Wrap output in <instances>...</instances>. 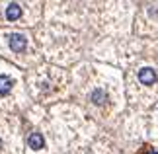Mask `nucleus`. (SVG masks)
I'll return each instance as SVG.
<instances>
[{"label": "nucleus", "instance_id": "obj_1", "mask_svg": "<svg viewBox=\"0 0 158 154\" xmlns=\"http://www.w3.org/2000/svg\"><path fill=\"white\" fill-rule=\"evenodd\" d=\"M26 45H27L26 35H22V33H12L10 35V49L14 53H22L23 49H26Z\"/></svg>", "mask_w": 158, "mask_h": 154}, {"label": "nucleus", "instance_id": "obj_2", "mask_svg": "<svg viewBox=\"0 0 158 154\" xmlns=\"http://www.w3.org/2000/svg\"><path fill=\"white\" fill-rule=\"evenodd\" d=\"M139 80H141L143 84L150 86V84L156 82V72L152 69H143V70H139Z\"/></svg>", "mask_w": 158, "mask_h": 154}, {"label": "nucleus", "instance_id": "obj_3", "mask_svg": "<svg viewBox=\"0 0 158 154\" xmlns=\"http://www.w3.org/2000/svg\"><path fill=\"white\" fill-rule=\"evenodd\" d=\"M27 144H29V148L39 150V148H43L45 140H43V137H41V133H31L29 139H27Z\"/></svg>", "mask_w": 158, "mask_h": 154}, {"label": "nucleus", "instance_id": "obj_4", "mask_svg": "<svg viewBox=\"0 0 158 154\" xmlns=\"http://www.w3.org/2000/svg\"><path fill=\"white\" fill-rule=\"evenodd\" d=\"M20 16H22V8H20V4H14V2H12L8 8H6V20H8V22H16Z\"/></svg>", "mask_w": 158, "mask_h": 154}, {"label": "nucleus", "instance_id": "obj_5", "mask_svg": "<svg viewBox=\"0 0 158 154\" xmlns=\"http://www.w3.org/2000/svg\"><path fill=\"white\" fill-rule=\"evenodd\" d=\"M12 88V78L10 76H4V74H0V94H8Z\"/></svg>", "mask_w": 158, "mask_h": 154}, {"label": "nucleus", "instance_id": "obj_6", "mask_svg": "<svg viewBox=\"0 0 158 154\" xmlns=\"http://www.w3.org/2000/svg\"><path fill=\"white\" fill-rule=\"evenodd\" d=\"M90 100L100 106V103H104V102L107 100V96H106V92H104V90H94V92H92V96H90Z\"/></svg>", "mask_w": 158, "mask_h": 154}]
</instances>
